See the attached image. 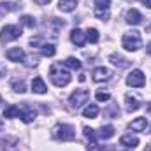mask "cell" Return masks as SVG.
<instances>
[{
	"mask_svg": "<svg viewBox=\"0 0 151 151\" xmlns=\"http://www.w3.org/2000/svg\"><path fill=\"white\" fill-rule=\"evenodd\" d=\"M49 77H51L53 84L58 86V88L67 86V84L70 83V79H72L70 70H69L65 65H62V63H55V65L51 67V70H49Z\"/></svg>",
	"mask_w": 151,
	"mask_h": 151,
	"instance_id": "1",
	"label": "cell"
},
{
	"mask_svg": "<svg viewBox=\"0 0 151 151\" xmlns=\"http://www.w3.org/2000/svg\"><path fill=\"white\" fill-rule=\"evenodd\" d=\"M121 46L127 49V51H137L142 47V37L137 30H132V32H127L123 34L121 39Z\"/></svg>",
	"mask_w": 151,
	"mask_h": 151,
	"instance_id": "2",
	"label": "cell"
},
{
	"mask_svg": "<svg viewBox=\"0 0 151 151\" xmlns=\"http://www.w3.org/2000/svg\"><path fill=\"white\" fill-rule=\"evenodd\" d=\"M53 137L58 139V141H72L76 137V132H74V127L72 125H56L53 128Z\"/></svg>",
	"mask_w": 151,
	"mask_h": 151,
	"instance_id": "3",
	"label": "cell"
},
{
	"mask_svg": "<svg viewBox=\"0 0 151 151\" xmlns=\"http://www.w3.org/2000/svg\"><path fill=\"white\" fill-rule=\"evenodd\" d=\"M93 12H95V16L99 19L107 21L109 16H111V0H95Z\"/></svg>",
	"mask_w": 151,
	"mask_h": 151,
	"instance_id": "4",
	"label": "cell"
},
{
	"mask_svg": "<svg viewBox=\"0 0 151 151\" xmlns=\"http://www.w3.org/2000/svg\"><path fill=\"white\" fill-rule=\"evenodd\" d=\"M88 100H90V91H88V90H76V91L70 93V97H69V104H70L74 109L83 107Z\"/></svg>",
	"mask_w": 151,
	"mask_h": 151,
	"instance_id": "5",
	"label": "cell"
},
{
	"mask_svg": "<svg viewBox=\"0 0 151 151\" xmlns=\"http://www.w3.org/2000/svg\"><path fill=\"white\" fill-rule=\"evenodd\" d=\"M19 37H21V28L16 27V25H5L0 32L2 42H11V40H16Z\"/></svg>",
	"mask_w": 151,
	"mask_h": 151,
	"instance_id": "6",
	"label": "cell"
},
{
	"mask_svg": "<svg viewBox=\"0 0 151 151\" xmlns=\"http://www.w3.org/2000/svg\"><path fill=\"white\" fill-rule=\"evenodd\" d=\"M146 83V76L141 69H134L130 74L127 76V84L132 88H142Z\"/></svg>",
	"mask_w": 151,
	"mask_h": 151,
	"instance_id": "7",
	"label": "cell"
},
{
	"mask_svg": "<svg viewBox=\"0 0 151 151\" xmlns=\"http://www.w3.org/2000/svg\"><path fill=\"white\" fill-rule=\"evenodd\" d=\"M111 76H113L111 69H107V67H95L93 72H91V79L95 83H106V81L111 79Z\"/></svg>",
	"mask_w": 151,
	"mask_h": 151,
	"instance_id": "8",
	"label": "cell"
},
{
	"mask_svg": "<svg viewBox=\"0 0 151 151\" xmlns=\"http://www.w3.org/2000/svg\"><path fill=\"white\" fill-rule=\"evenodd\" d=\"M5 56H7L9 62H14V63H19V62H23V60L27 58L23 47H11V49H7Z\"/></svg>",
	"mask_w": 151,
	"mask_h": 151,
	"instance_id": "9",
	"label": "cell"
},
{
	"mask_svg": "<svg viewBox=\"0 0 151 151\" xmlns=\"http://www.w3.org/2000/svg\"><path fill=\"white\" fill-rule=\"evenodd\" d=\"M125 102H127V111L128 113H134L141 107V99L137 95H132V93H127L125 97Z\"/></svg>",
	"mask_w": 151,
	"mask_h": 151,
	"instance_id": "10",
	"label": "cell"
},
{
	"mask_svg": "<svg viewBox=\"0 0 151 151\" xmlns=\"http://www.w3.org/2000/svg\"><path fill=\"white\" fill-rule=\"evenodd\" d=\"M70 40L74 42L77 47H83L84 42H86V34H84L81 28H74V30L70 32Z\"/></svg>",
	"mask_w": 151,
	"mask_h": 151,
	"instance_id": "11",
	"label": "cell"
},
{
	"mask_svg": "<svg viewBox=\"0 0 151 151\" xmlns=\"http://www.w3.org/2000/svg\"><path fill=\"white\" fill-rule=\"evenodd\" d=\"M125 21H127L128 25H139V23L142 21V14H141L137 9H130V11L127 12V16H125Z\"/></svg>",
	"mask_w": 151,
	"mask_h": 151,
	"instance_id": "12",
	"label": "cell"
},
{
	"mask_svg": "<svg viewBox=\"0 0 151 151\" xmlns=\"http://www.w3.org/2000/svg\"><path fill=\"white\" fill-rule=\"evenodd\" d=\"M32 91L39 93V95H44L47 91V86H46V83H44L42 77H34V81H32Z\"/></svg>",
	"mask_w": 151,
	"mask_h": 151,
	"instance_id": "13",
	"label": "cell"
},
{
	"mask_svg": "<svg viewBox=\"0 0 151 151\" xmlns=\"http://www.w3.org/2000/svg\"><path fill=\"white\" fill-rule=\"evenodd\" d=\"M146 127H148V119H146V118H135V119L130 123L128 128H130L132 132H144Z\"/></svg>",
	"mask_w": 151,
	"mask_h": 151,
	"instance_id": "14",
	"label": "cell"
},
{
	"mask_svg": "<svg viewBox=\"0 0 151 151\" xmlns=\"http://www.w3.org/2000/svg\"><path fill=\"white\" fill-rule=\"evenodd\" d=\"M119 142H121V146H127V148H135V146L139 144V137H137V135H132V134H125V135H121Z\"/></svg>",
	"mask_w": 151,
	"mask_h": 151,
	"instance_id": "15",
	"label": "cell"
},
{
	"mask_svg": "<svg viewBox=\"0 0 151 151\" xmlns=\"http://www.w3.org/2000/svg\"><path fill=\"white\" fill-rule=\"evenodd\" d=\"M77 7V0H60L58 2V9L62 12H72Z\"/></svg>",
	"mask_w": 151,
	"mask_h": 151,
	"instance_id": "16",
	"label": "cell"
},
{
	"mask_svg": "<svg viewBox=\"0 0 151 151\" xmlns=\"http://www.w3.org/2000/svg\"><path fill=\"white\" fill-rule=\"evenodd\" d=\"M19 116H21V109L18 106H9L4 111V118H7V119H14V118H19Z\"/></svg>",
	"mask_w": 151,
	"mask_h": 151,
	"instance_id": "17",
	"label": "cell"
},
{
	"mask_svg": "<svg viewBox=\"0 0 151 151\" xmlns=\"http://www.w3.org/2000/svg\"><path fill=\"white\" fill-rule=\"evenodd\" d=\"M114 135V127L113 125H104L100 130H99V134H97V137H100V139H111Z\"/></svg>",
	"mask_w": 151,
	"mask_h": 151,
	"instance_id": "18",
	"label": "cell"
},
{
	"mask_svg": "<svg viewBox=\"0 0 151 151\" xmlns=\"http://www.w3.org/2000/svg\"><path fill=\"white\" fill-rule=\"evenodd\" d=\"M109 60L113 62V65L119 67V69H127V67H128V60L123 58V56H119V55H111Z\"/></svg>",
	"mask_w": 151,
	"mask_h": 151,
	"instance_id": "19",
	"label": "cell"
},
{
	"mask_svg": "<svg viewBox=\"0 0 151 151\" xmlns=\"http://www.w3.org/2000/svg\"><path fill=\"white\" fill-rule=\"evenodd\" d=\"M83 116H84V118H90V119L97 118V116H99V107H97L95 104H90V106H86V107L83 109Z\"/></svg>",
	"mask_w": 151,
	"mask_h": 151,
	"instance_id": "20",
	"label": "cell"
},
{
	"mask_svg": "<svg viewBox=\"0 0 151 151\" xmlns=\"http://www.w3.org/2000/svg\"><path fill=\"white\" fill-rule=\"evenodd\" d=\"M11 86H12V90H14L16 93H25V91H27V84H25L23 79H12Z\"/></svg>",
	"mask_w": 151,
	"mask_h": 151,
	"instance_id": "21",
	"label": "cell"
},
{
	"mask_svg": "<svg viewBox=\"0 0 151 151\" xmlns=\"http://www.w3.org/2000/svg\"><path fill=\"white\" fill-rule=\"evenodd\" d=\"M63 65L67 67V69H72V70H79L81 69V60H77L74 56H69L65 62H63Z\"/></svg>",
	"mask_w": 151,
	"mask_h": 151,
	"instance_id": "22",
	"label": "cell"
},
{
	"mask_svg": "<svg viewBox=\"0 0 151 151\" xmlns=\"http://www.w3.org/2000/svg\"><path fill=\"white\" fill-rule=\"evenodd\" d=\"M40 53H42V56H55V53H56V47H55V44H42L40 46Z\"/></svg>",
	"mask_w": 151,
	"mask_h": 151,
	"instance_id": "23",
	"label": "cell"
},
{
	"mask_svg": "<svg viewBox=\"0 0 151 151\" xmlns=\"http://www.w3.org/2000/svg\"><path fill=\"white\" fill-rule=\"evenodd\" d=\"M35 116H37V113L35 111H32V109H28V111H21V121L23 123H32L34 119H35Z\"/></svg>",
	"mask_w": 151,
	"mask_h": 151,
	"instance_id": "24",
	"label": "cell"
},
{
	"mask_svg": "<svg viewBox=\"0 0 151 151\" xmlns=\"http://www.w3.org/2000/svg\"><path fill=\"white\" fill-rule=\"evenodd\" d=\"M21 25L23 27H28V28H34L35 25H37V21H35V18L34 16H28V14H25V16H21Z\"/></svg>",
	"mask_w": 151,
	"mask_h": 151,
	"instance_id": "25",
	"label": "cell"
},
{
	"mask_svg": "<svg viewBox=\"0 0 151 151\" xmlns=\"http://www.w3.org/2000/svg\"><path fill=\"white\" fill-rule=\"evenodd\" d=\"M86 40H90L91 44L99 42V30H97V28H90V30L86 32Z\"/></svg>",
	"mask_w": 151,
	"mask_h": 151,
	"instance_id": "26",
	"label": "cell"
},
{
	"mask_svg": "<svg viewBox=\"0 0 151 151\" xmlns=\"http://www.w3.org/2000/svg\"><path fill=\"white\" fill-rule=\"evenodd\" d=\"M18 5L12 4V2H2L0 4V12H11V11H16Z\"/></svg>",
	"mask_w": 151,
	"mask_h": 151,
	"instance_id": "27",
	"label": "cell"
},
{
	"mask_svg": "<svg viewBox=\"0 0 151 151\" xmlns=\"http://www.w3.org/2000/svg\"><path fill=\"white\" fill-rule=\"evenodd\" d=\"M84 137H86L90 142H95V139H97V134H95V130H93V128H88V127H84Z\"/></svg>",
	"mask_w": 151,
	"mask_h": 151,
	"instance_id": "28",
	"label": "cell"
},
{
	"mask_svg": "<svg viewBox=\"0 0 151 151\" xmlns=\"http://www.w3.org/2000/svg\"><path fill=\"white\" fill-rule=\"evenodd\" d=\"M95 99H97L99 102H107V100L111 99V95H109L107 91H97V95H95Z\"/></svg>",
	"mask_w": 151,
	"mask_h": 151,
	"instance_id": "29",
	"label": "cell"
},
{
	"mask_svg": "<svg viewBox=\"0 0 151 151\" xmlns=\"http://www.w3.org/2000/svg\"><path fill=\"white\" fill-rule=\"evenodd\" d=\"M25 60H28V62H27V65H28V67H35V65L39 63V58H37V56H34V55H32V56H28V58H25Z\"/></svg>",
	"mask_w": 151,
	"mask_h": 151,
	"instance_id": "30",
	"label": "cell"
},
{
	"mask_svg": "<svg viewBox=\"0 0 151 151\" xmlns=\"http://www.w3.org/2000/svg\"><path fill=\"white\" fill-rule=\"evenodd\" d=\"M37 5H47V4H51V0H34Z\"/></svg>",
	"mask_w": 151,
	"mask_h": 151,
	"instance_id": "31",
	"label": "cell"
},
{
	"mask_svg": "<svg viewBox=\"0 0 151 151\" xmlns=\"http://www.w3.org/2000/svg\"><path fill=\"white\" fill-rule=\"evenodd\" d=\"M142 4H144V5H148V7L151 9V0H142Z\"/></svg>",
	"mask_w": 151,
	"mask_h": 151,
	"instance_id": "32",
	"label": "cell"
},
{
	"mask_svg": "<svg viewBox=\"0 0 151 151\" xmlns=\"http://www.w3.org/2000/svg\"><path fill=\"white\" fill-rule=\"evenodd\" d=\"M148 51H150V53H151V44H150V49H148Z\"/></svg>",
	"mask_w": 151,
	"mask_h": 151,
	"instance_id": "33",
	"label": "cell"
},
{
	"mask_svg": "<svg viewBox=\"0 0 151 151\" xmlns=\"http://www.w3.org/2000/svg\"><path fill=\"white\" fill-rule=\"evenodd\" d=\"M0 76H2V74H0Z\"/></svg>",
	"mask_w": 151,
	"mask_h": 151,
	"instance_id": "34",
	"label": "cell"
}]
</instances>
